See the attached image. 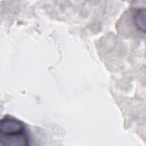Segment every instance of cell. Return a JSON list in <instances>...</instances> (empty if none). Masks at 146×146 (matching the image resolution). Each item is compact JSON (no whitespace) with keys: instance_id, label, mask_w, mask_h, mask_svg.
Wrapping results in <instances>:
<instances>
[{"instance_id":"2","label":"cell","mask_w":146,"mask_h":146,"mask_svg":"<svg viewBox=\"0 0 146 146\" xmlns=\"http://www.w3.org/2000/svg\"><path fill=\"white\" fill-rule=\"evenodd\" d=\"M145 10L140 9L136 10L133 16V23L136 29L143 33L145 31Z\"/></svg>"},{"instance_id":"1","label":"cell","mask_w":146,"mask_h":146,"mask_svg":"<svg viewBox=\"0 0 146 146\" xmlns=\"http://www.w3.org/2000/svg\"><path fill=\"white\" fill-rule=\"evenodd\" d=\"M0 141L7 146L29 144V137L23 123L10 116H5L0 122Z\"/></svg>"}]
</instances>
